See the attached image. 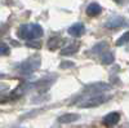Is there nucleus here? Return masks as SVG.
Instances as JSON below:
<instances>
[{
    "label": "nucleus",
    "mask_w": 129,
    "mask_h": 128,
    "mask_svg": "<svg viewBox=\"0 0 129 128\" xmlns=\"http://www.w3.org/2000/svg\"><path fill=\"white\" fill-rule=\"evenodd\" d=\"M87 14L89 16V17H95V16H98L101 12H102V8H101V5L100 4H97V3H92V4H89L88 7H87Z\"/></svg>",
    "instance_id": "9"
},
{
    "label": "nucleus",
    "mask_w": 129,
    "mask_h": 128,
    "mask_svg": "<svg viewBox=\"0 0 129 128\" xmlns=\"http://www.w3.org/2000/svg\"><path fill=\"white\" fill-rule=\"evenodd\" d=\"M107 47V43L106 41H102V43H98V44H97V45H94L93 47V49H92V52L93 53H101L105 48Z\"/></svg>",
    "instance_id": "14"
},
{
    "label": "nucleus",
    "mask_w": 129,
    "mask_h": 128,
    "mask_svg": "<svg viewBox=\"0 0 129 128\" xmlns=\"http://www.w3.org/2000/svg\"><path fill=\"white\" fill-rule=\"evenodd\" d=\"M18 36L25 40H34L39 39L44 34V30L39 23H28V25H22L18 30Z\"/></svg>",
    "instance_id": "2"
},
{
    "label": "nucleus",
    "mask_w": 129,
    "mask_h": 128,
    "mask_svg": "<svg viewBox=\"0 0 129 128\" xmlns=\"http://www.w3.org/2000/svg\"><path fill=\"white\" fill-rule=\"evenodd\" d=\"M120 120V114L117 113V111H112V113H109L107 115H105V118H103V124L107 125V127H111V125H115L117 124Z\"/></svg>",
    "instance_id": "5"
},
{
    "label": "nucleus",
    "mask_w": 129,
    "mask_h": 128,
    "mask_svg": "<svg viewBox=\"0 0 129 128\" xmlns=\"http://www.w3.org/2000/svg\"><path fill=\"white\" fill-rule=\"evenodd\" d=\"M9 52H10V49H9L8 44H5V43H0V55L2 56L9 55Z\"/></svg>",
    "instance_id": "15"
},
{
    "label": "nucleus",
    "mask_w": 129,
    "mask_h": 128,
    "mask_svg": "<svg viewBox=\"0 0 129 128\" xmlns=\"http://www.w3.org/2000/svg\"><path fill=\"white\" fill-rule=\"evenodd\" d=\"M59 44H61V38L54 36V38L49 39V41H48V48H49L50 50H56V49L59 47Z\"/></svg>",
    "instance_id": "12"
},
{
    "label": "nucleus",
    "mask_w": 129,
    "mask_h": 128,
    "mask_svg": "<svg viewBox=\"0 0 129 128\" xmlns=\"http://www.w3.org/2000/svg\"><path fill=\"white\" fill-rule=\"evenodd\" d=\"M128 40H129V34H128V31H125V33L117 39V41H116V45L117 47H121V45H124V44H126L128 43Z\"/></svg>",
    "instance_id": "13"
},
{
    "label": "nucleus",
    "mask_w": 129,
    "mask_h": 128,
    "mask_svg": "<svg viewBox=\"0 0 129 128\" xmlns=\"http://www.w3.org/2000/svg\"><path fill=\"white\" fill-rule=\"evenodd\" d=\"M3 76H4V75H3V74H0V78H3Z\"/></svg>",
    "instance_id": "19"
},
{
    "label": "nucleus",
    "mask_w": 129,
    "mask_h": 128,
    "mask_svg": "<svg viewBox=\"0 0 129 128\" xmlns=\"http://www.w3.org/2000/svg\"><path fill=\"white\" fill-rule=\"evenodd\" d=\"M80 119V115L79 114H75V113H67V114H62L58 116V123L61 124H70L74 122H78Z\"/></svg>",
    "instance_id": "4"
},
{
    "label": "nucleus",
    "mask_w": 129,
    "mask_h": 128,
    "mask_svg": "<svg viewBox=\"0 0 129 128\" xmlns=\"http://www.w3.org/2000/svg\"><path fill=\"white\" fill-rule=\"evenodd\" d=\"M109 98H110V96L103 94L102 92H90L87 96H84L78 102V106L83 108V109L95 108V106H100V105L105 104L106 101H109Z\"/></svg>",
    "instance_id": "1"
},
{
    "label": "nucleus",
    "mask_w": 129,
    "mask_h": 128,
    "mask_svg": "<svg viewBox=\"0 0 129 128\" xmlns=\"http://www.w3.org/2000/svg\"><path fill=\"white\" fill-rule=\"evenodd\" d=\"M16 128H21V127H16Z\"/></svg>",
    "instance_id": "20"
},
{
    "label": "nucleus",
    "mask_w": 129,
    "mask_h": 128,
    "mask_svg": "<svg viewBox=\"0 0 129 128\" xmlns=\"http://www.w3.org/2000/svg\"><path fill=\"white\" fill-rule=\"evenodd\" d=\"M111 88L110 84H106V83H94L88 85L85 91H89V92H103V91H109Z\"/></svg>",
    "instance_id": "7"
},
{
    "label": "nucleus",
    "mask_w": 129,
    "mask_h": 128,
    "mask_svg": "<svg viewBox=\"0 0 129 128\" xmlns=\"http://www.w3.org/2000/svg\"><path fill=\"white\" fill-rule=\"evenodd\" d=\"M123 25H125L124 23V18L123 17H112V18H110L109 21L106 22V27L107 29H117V27H121Z\"/></svg>",
    "instance_id": "8"
},
{
    "label": "nucleus",
    "mask_w": 129,
    "mask_h": 128,
    "mask_svg": "<svg viewBox=\"0 0 129 128\" xmlns=\"http://www.w3.org/2000/svg\"><path fill=\"white\" fill-rule=\"evenodd\" d=\"M27 47H34V48H40V43H38V44H32V43H27Z\"/></svg>",
    "instance_id": "17"
},
{
    "label": "nucleus",
    "mask_w": 129,
    "mask_h": 128,
    "mask_svg": "<svg viewBox=\"0 0 129 128\" xmlns=\"http://www.w3.org/2000/svg\"><path fill=\"white\" fill-rule=\"evenodd\" d=\"M85 33V26L81 22H76L69 27V34L74 38H80Z\"/></svg>",
    "instance_id": "6"
},
{
    "label": "nucleus",
    "mask_w": 129,
    "mask_h": 128,
    "mask_svg": "<svg viewBox=\"0 0 129 128\" xmlns=\"http://www.w3.org/2000/svg\"><path fill=\"white\" fill-rule=\"evenodd\" d=\"M101 61L105 65H111V63H114V61H115L114 53L112 52H103L101 55Z\"/></svg>",
    "instance_id": "11"
},
{
    "label": "nucleus",
    "mask_w": 129,
    "mask_h": 128,
    "mask_svg": "<svg viewBox=\"0 0 129 128\" xmlns=\"http://www.w3.org/2000/svg\"><path fill=\"white\" fill-rule=\"evenodd\" d=\"M79 49V44L78 43H71L70 45H67L66 48H63L61 50V55L62 56H69V55H75Z\"/></svg>",
    "instance_id": "10"
},
{
    "label": "nucleus",
    "mask_w": 129,
    "mask_h": 128,
    "mask_svg": "<svg viewBox=\"0 0 129 128\" xmlns=\"http://www.w3.org/2000/svg\"><path fill=\"white\" fill-rule=\"evenodd\" d=\"M74 66H75V63L71 62V61H63V62H61V65H59L61 69H69V67H74Z\"/></svg>",
    "instance_id": "16"
},
{
    "label": "nucleus",
    "mask_w": 129,
    "mask_h": 128,
    "mask_svg": "<svg viewBox=\"0 0 129 128\" xmlns=\"http://www.w3.org/2000/svg\"><path fill=\"white\" fill-rule=\"evenodd\" d=\"M39 67H40V57H39L38 55L28 57L27 60L22 61L19 65L16 66V69H17L21 74H23V75H28V74L35 72Z\"/></svg>",
    "instance_id": "3"
},
{
    "label": "nucleus",
    "mask_w": 129,
    "mask_h": 128,
    "mask_svg": "<svg viewBox=\"0 0 129 128\" xmlns=\"http://www.w3.org/2000/svg\"><path fill=\"white\" fill-rule=\"evenodd\" d=\"M116 3H123V0H115Z\"/></svg>",
    "instance_id": "18"
}]
</instances>
